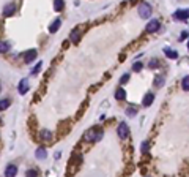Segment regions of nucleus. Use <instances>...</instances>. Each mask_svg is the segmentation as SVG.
<instances>
[{
  "instance_id": "nucleus-1",
  "label": "nucleus",
  "mask_w": 189,
  "mask_h": 177,
  "mask_svg": "<svg viewBox=\"0 0 189 177\" xmlns=\"http://www.w3.org/2000/svg\"><path fill=\"white\" fill-rule=\"evenodd\" d=\"M103 134L104 133L99 128H90L88 131H85L84 138H85V141H99L103 138Z\"/></svg>"
},
{
  "instance_id": "nucleus-2",
  "label": "nucleus",
  "mask_w": 189,
  "mask_h": 177,
  "mask_svg": "<svg viewBox=\"0 0 189 177\" xmlns=\"http://www.w3.org/2000/svg\"><path fill=\"white\" fill-rule=\"evenodd\" d=\"M139 16L143 18V19L150 18V16H151V6L148 5V3H142V5L139 6Z\"/></svg>"
},
{
  "instance_id": "nucleus-3",
  "label": "nucleus",
  "mask_w": 189,
  "mask_h": 177,
  "mask_svg": "<svg viewBox=\"0 0 189 177\" xmlns=\"http://www.w3.org/2000/svg\"><path fill=\"white\" fill-rule=\"evenodd\" d=\"M159 27H161L159 21H158V19H153V21H150V22L147 24L145 32H147V33H155V32H158V30H159Z\"/></svg>"
},
{
  "instance_id": "nucleus-4",
  "label": "nucleus",
  "mask_w": 189,
  "mask_h": 177,
  "mask_svg": "<svg viewBox=\"0 0 189 177\" xmlns=\"http://www.w3.org/2000/svg\"><path fill=\"white\" fill-rule=\"evenodd\" d=\"M117 133H118V136H120L121 139H126L128 136H129V128H128V125H126V124H120L118 128H117Z\"/></svg>"
},
{
  "instance_id": "nucleus-5",
  "label": "nucleus",
  "mask_w": 189,
  "mask_h": 177,
  "mask_svg": "<svg viewBox=\"0 0 189 177\" xmlns=\"http://www.w3.org/2000/svg\"><path fill=\"white\" fill-rule=\"evenodd\" d=\"M36 56H38L36 49H30V51H27V52L24 54V60H25L27 63H32V62L36 59Z\"/></svg>"
},
{
  "instance_id": "nucleus-6",
  "label": "nucleus",
  "mask_w": 189,
  "mask_h": 177,
  "mask_svg": "<svg viewBox=\"0 0 189 177\" xmlns=\"http://www.w3.org/2000/svg\"><path fill=\"white\" fill-rule=\"evenodd\" d=\"M175 19H178V21H186L189 18V10H178V11H175Z\"/></svg>"
},
{
  "instance_id": "nucleus-7",
  "label": "nucleus",
  "mask_w": 189,
  "mask_h": 177,
  "mask_svg": "<svg viewBox=\"0 0 189 177\" xmlns=\"http://www.w3.org/2000/svg\"><path fill=\"white\" fill-rule=\"evenodd\" d=\"M18 90H19V93H21V95H25L27 92H29V81H27V79H22L21 82H19Z\"/></svg>"
},
{
  "instance_id": "nucleus-8",
  "label": "nucleus",
  "mask_w": 189,
  "mask_h": 177,
  "mask_svg": "<svg viewBox=\"0 0 189 177\" xmlns=\"http://www.w3.org/2000/svg\"><path fill=\"white\" fill-rule=\"evenodd\" d=\"M14 11H16V5L14 3H8L3 8V15L5 16H13V15H14Z\"/></svg>"
},
{
  "instance_id": "nucleus-9",
  "label": "nucleus",
  "mask_w": 189,
  "mask_h": 177,
  "mask_svg": "<svg viewBox=\"0 0 189 177\" xmlns=\"http://www.w3.org/2000/svg\"><path fill=\"white\" fill-rule=\"evenodd\" d=\"M16 174H18V168H16L14 165H10V166L5 168V175L13 177V175H16Z\"/></svg>"
},
{
  "instance_id": "nucleus-10",
  "label": "nucleus",
  "mask_w": 189,
  "mask_h": 177,
  "mask_svg": "<svg viewBox=\"0 0 189 177\" xmlns=\"http://www.w3.org/2000/svg\"><path fill=\"white\" fill-rule=\"evenodd\" d=\"M60 25H62V21H60V19H55V21H54V22L50 24L49 32H50V33H55V32L60 29Z\"/></svg>"
},
{
  "instance_id": "nucleus-11",
  "label": "nucleus",
  "mask_w": 189,
  "mask_h": 177,
  "mask_svg": "<svg viewBox=\"0 0 189 177\" xmlns=\"http://www.w3.org/2000/svg\"><path fill=\"white\" fill-rule=\"evenodd\" d=\"M153 100H155V95H153V93H147L142 103H143V106H145V107H148V106H151Z\"/></svg>"
},
{
  "instance_id": "nucleus-12",
  "label": "nucleus",
  "mask_w": 189,
  "mask_h": 177,
  "mask_svg": "<svg viewBox=\"0 0 189 177\" xmlns=\"http://www.w3.org/2000/svg\"><path fill=\"white\" fill-rule=\"evenodd\" d=\"M35 155H36V158H38V160H44V158L47 157V152H46V149H44V147H39V149H36Z\"/></svg>"
},
{
  "instance_id": "nucleus-13",
  "label": "nucleus",
  "mask_w": 189,
  "mask_h": 177,
  "mask_svg": "<svg viewBox=\"0 0 189 177\" xmlns=\"http://www.w3.org/2000/svg\"><path fill=\"white\" fill-rule=\"evenodd\" d=\"M39 139L41 141H50L52 139V133L49 130H43L41 133H39Z\"/></svg>"
},
{
  "instance_id": "nucleus-14",
  "label": "nucleus",
  "mask_w": 189,
  "mask_h": 177,
  "mask_svg": "<svg viewBox=\"0 0 189 177\" xmlns=\"http://www.w3.org/2000/svg\"><path fill=\"white\" fill-rule=\"evenodd\" d=\"M115 98L118 100V101H123L125 98H126V92H125V89H118L117 92H115Z\"/></svg>"
},
{
  "instance_id": "nucleus-15",
  "label": "nucleus",
  "mask_w": 189,
  "mask_h": 177,
  "mask_svg": "<svg viewBox=\"0 0 189 177\" xmlns=\"http://www.w3.org/2000/svg\"><path fill=\"white\" fill-rule=\"evenodd\" d=\"M79 38H80V29H74L71 32V41L73 43H79Z\"/></svg>"
},
{
  "instance_id": "nucleus-16",
  "label": "nucleus",
  "mask_w": 189,
  "mask_h": 177,
  "mask_svg": "<svg viewBox=\"0 0 189 177\" xmlns=\"http://www.w3.org/2000/svg\"><path fill=\"white\" fill-rule=\"evenodd\" d=\"M164 81H166V78L163 76V74H159V76H156V79H155V87H158V89H161L164 86Z\"/></svg>"
},
{
  "instance_id": "nucleus-17",
  "label": "nucleus",
  "mask_w": 189,
  "mask_h": 177,
  "mask_svg": "<svg viewBox=\"0 0 189 177\" xmlns=\"http://www.w3.org/2000/svg\"><path fill=\"white\" fill-rule=\"evenodd\" d=\"M10 48H11V44H10V43H6V41H0V54L8 52V51H10Z\"/></svg>"
},
{
  "instance_id": "nucleus-18",
  "label": "nucleus",
  "mask_w": 189,
  "mask_h": 177,
  "mask_svg": "<svg viewBox=\"0 0 189 177\" xmlns=\"http://www.w3.org/2000/svg\"><path fill=\"white\" fill-rule=\"evenodd\" d=\"M164 52H166V56H167V57H170V59H177V57H178V54L175 52V51H172L170 48H166V49H164Z\"/></svg>"
},
{
  "instance_id": "nucleus-19",
  "label": "nucleus",
  "mask_w": 189,
  "mask_h": 177,
  "mask_svg": "<svg viewBox=\"0 0 189 177\" xmlns=\"http://www.w3.org/2000/svg\"><path fill=\"white\" fill-rule=\"evenodd\" d=\"M63 6H65L63 0H55V2H54V8H55V11H62Z\"/></svg>"
},
{
  "instance_id": "nucleus-20",
  "label": "nucleus",
  "mask_w": 189,
  "mask_h": 177,
  "mask_svg": "<svg viewBox=\"0 0 189 177\" xmlns=\"http://www.w3.org/2000/svg\"><path fill=\"white\" fill-rule=\"evenodd\" d=\"M11 104V101L8 100V98H3V100H0V111H3V109H6V107Z\"/></svg>"
},
{
  "instance_id": "nucleus-21",
  "label": "nucleus",
  "mask_w": 189,
  "mask_h": 177,
  "mask_svg": "<svg viewBox=\"0 0 189 177\" xmlns=\"http://www.w3.org/2000/svg\"><path fill=\"white\" fill-rule=\"evenodd\" d=\"M181 87H183V90L189 92V76L183 78V81H181Z\"/></svg>"
},
{
  "instance_id": "nucleus-22",
  "label": "nucleus",
  "mask_w": 189,
  "mask_h": 177,
  "mask_svg": "<svg viewBox=\"0 0 189 177\" xmlns=\"http://www.w3.org/2000/svg\"><path fill=\"white\" fill-rule=\"evenodd\" d=\"M142 68H143V63H142V62H136V63L132 65V71H136V73H137V71H140V70H142Z\"/></svg>"
},
{
  "instance_id": "nucleus-23",
  "label": "nucleus",
  "mask_w": 189,
  "mask_h": 177,
  "mask_svg": "<svg viewBox=\"0 0 189 177\" xmlns=\"http://www.w3.org/2000/svg\"><path fill=\"white\" fill-rule=\"evenodd\" d=\"M126 114H128L129 117H134V116L137 114V109H136V107H128V109H126Z\"/></svg>"
},
{
  "instance_id": "nucleus-24",
  "label": "nucleus",
  "mask_w": 189,
  "mask_h": 177,
  "mask_svg": "<svg viewBox=\"0 0 189 177\" xmlns=\"http://www.w3.org/2000/svg\"><path fill=\"white\" fill-rule=\"evenodd\" d=\"M41 66H43V63H41V62H38V63H36V66L32 70V74H36L39 70H41Z\"/></svg>"
},
{
  "instance_id": "nucleus-25",
  "label": "nucleus",
  "mask_w": 189,
  "mask_h": 177,
  "mask_svg": "<svg viewBox=\"0 0 189 177\" xmlns=\"http://www.w3.org/2000/svg\"><path fill=\"white\" fill-rule=\"evenodd\" d=\"M140 149H142V152H143V154H147V152H148V149H150V144H148V142H142V147H140Z\"/></svg>"
},
{
  "instance_id": "nucleus-26",
  "label": "nucleus",
  "mask_w": 189,
  "mask_h": 177,
  "mask_svg": "<svg viewBox=\"0 0 189 177\" xmlns=\"http://www.w3.org/2000/svg\"><path fill=\"white\" fill-rule=\"evenodd\" d=\"M148 66L150 68H156V66H159V60H156V59H153L150 63H148Z\"/></svg>"
},
{
  "instance_id": "nucleus-27",
  "label": "nucleus",
  "mask_w": 189,
  "mask_h": 177,
  "mask_svg": "<svg viewBox=\"0 0 189 177\" xmlns=\"http://www.w3.org/2000/svg\"><path fill=\"white\" fill-rule=\"evenodd\" d=\"M128 81H129V74H123V78L120 79V84L123 86V84H126V82H128Z\"/></svg>"
},
{
  "instance_id": "nucleus-28",
  "label": "nucleus",
  "mask_w": 189,
  "mask_h": 177,
  "mask_svg": "<svg viewBox=\"0 0 189 177\" xmlns=\"http://www.w3.org/2000/svg\"><path fill=\"white\" fill-rule=\"evenodd\" d=\"M187 36H189V32H187V30H184V32L181 33V36H180V41H183V40H186Z\"/></svg>"
},
{
  "instance_id": "nucleus-29",
  "label": "nucleus",
  "mask_w": 189,
  "mask_h": 177,
  "mask_svg": "<svg viewBox=\"0 0 189 177\" xmlns=\"http://www.w3.org/2000/svg\"><path fill=\"white\" fill-rule=\"evenodd\" d=\"M27 175H36V171H32V169H29V171H27Z\"/></svg>"
},
{
  "instance_id": "nucleus-30",
  "label": "nucleus",
  "mask_w": 189,
  "mask_h": 177,
  "mask_svg": "<svg viewBox=\"0 0 189 177\" xmlns=\"http://www.w3.org/2000/svg\"><path fill=\"white\" fill-rule=\"evenodd\" d=\"M129 2H131V3H136V2H137V0H129Z\"/></svg>"
},
{
  "instance_id": "nucleus-31",
  "label": "nucleus",
  "mask_w": 189,
  "mask_h": 177,
  "mask_svg": "<svg viewBox=\"0 0 189 177\" xmlns=\"http://www.w3.org/2000/svg\"><path fill=\"white\" fill-rule=\"evenodd\" d=\"M187 49H189V43H187Z\"/></svg>"
},
{
  "instance_id": "nucleus-32",
  "label": "nucleus",
  "mask_w": 189,
  "mask_h": 177,
  "mask_svg": "<svg viewBox=\"0 0 189 177\" xmlns=\"http://www.w3.org/2000/svg\"><path fill=\"white\" fill-rule=\"evenodd\" d=\"M0 124H2V120H0Z\"/></svg>"
}]
</instances>
